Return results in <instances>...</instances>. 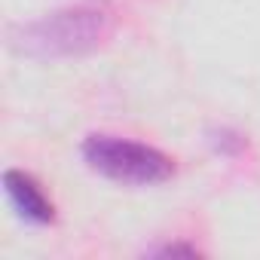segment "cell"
I'll list each match as a JSON object with an SVG mask.
<instances>
[{
    "mask_svg": "<svg viewBox=\"0 0 260 260\" xmlns=\"http://www.w3.org/2000/svg\"><path fill=\"white\" fill-rule=\"evenodd\" d=\"M104 37V16L98 10H58L13 31V46L28 58H68L95 49Z\"/></svg>",
    "mask_w": 260,
    "mask_h": 260,
    "instance_id": "1",
    "label": "cell"
},
{
    "mask_svg": "<svg viewBox=\"0 0 260 260\" xmlns=\"http://www.w3.org/2000/svg\"><path fill=\"white\" fill-rule=\"evenodd\" d=\"M83 159L92 172L125 187H153L175 175V162L162 150L116 135H89L83 144Z\"/></svg>",
    "mask_w": 260,
    "mask_h": 260,
    "instance_id": "2",
    "label": "cell"
},
{
    "mask_svg": "<svg viewBox=\"0 0 260 260\" xmlns=\"http://www.w3.org/2000/svg\"><path fill=\"white\" fill-rule=\"evenodd\" d=\"M4 187H7L10 202L16 205V211H19L25 220H31V223H52V220H55L52 202L46 199V193L40 190V184H37L31 175H25V172H19V169H10V172L4 175Z\"/></svg>",
    "mask_w": 260,
    "mask_h": 260,
    "instance_id": "3",
    "label": "cell"
},
{
    "mask_svg": "<svg viewBox=\"0 0 260 260\" xmlns=\"http://www.w3.org/2000/svg\"><path fill=\"white\" fill-rule=\"evenodd\" d=\"M156 254H196V248H184V245H166V248H159Z\"/></svg>",
    "mask_w": 260,
    "mask_h": 260,
    "instance_id": "4",
    "label": "cell"
}]
</instances>
